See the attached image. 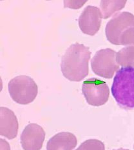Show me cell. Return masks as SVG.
Instances as JSON below:
<instances>
[{
	"instance_id": "obj_6",
	"label": "cell",
	"mask_w": 134,
	"mask_h": 150,
	"mask_svg": "<svg viewBox=\"0 0 134 150\" xmlns=\"http://www.w3.org/2000/svg\"><path fill=\"white\" fill-rule=\"evenodd\" d=\"M132 27H134V15L128 12H121L108 22L105 28L106 36L112 44L119 45L121 35Z\"/></svg>"
},
{
	"instance_id": "obj_3",
	"label": "cell",
	"mask_w": 134,
	"mask_h": 150,
	"mask_svg": "<svg viewBox=\"0 0 134 150\" xmlns=\"http://www.w3.org/2000/svg\"><path fill=\"white\" fill-rule=\"evenodd\" d=\"M8 92L12 99L19 104L27 105L32 102L38 93V87L34 80L26 75H20L8 82Z\"/></svg>"
},
{
	"instance_id": "obj_18",
	"label": "cell",
	"mask_w": 134,
	"mask_h": 150,
	"mask_svg": "<svg viewBox=\"0 0 134 150\" xmlns=\"http://www.w3.org/2000/svg\"><path fill=\"white\" fill-rule=\"evenodd\" d=\"M133 148H134V146H133Z\"/></svg>"
},
{
	"instance_id": "obj_9",
	"label": "cell",
	"mask_w": 134,
	"mask_h": 150,
	"mask_svg": "<svg viewBox=\"0 0 134 150\" xmlns=\"http://www.w3.org/2000/svg\"><path fill=\"white\" fill-rule=\"evenodd\" d=\"M1 125L0 134L3 137L12 140L16 137L18 132V122L14 112L7 108L1 107Z\"/></svg>"
},
{
	"instance_id": "obj_5",
	"label": "cell",
	"mask_w": 134,
	"mask_h": 150,
	"mask_svg": "<svg viewBox=\"0 0 134 150\" xmlns=\"http://www.w3.org/2000/svg\"><path fill=\"white\" fill-rule=\"evenodd\" d=\"M82 92L87 103L97 107L105 105L110 96V89L107 83L96 78L84 81Z\"/></svg>"
},
{
	"instance_id": "obj_4",
	"label": "cell",
	"mask_w": 134,
	"mask_h": 150,
	"mask_svg": "<svg viewBox=\"0 0 134 150\" xmlns=\"http://www.w3.org/2000/svg\"><path fill=\"white\" fill-rule=\"evenodd\" d=\"M116 55V52L112 49L98 51L91 61V67L93 73L105 79H112L114 74L119 70Z\"/></svg>"
},
{
	"instance_id": "obj_14",
	"label": "cell",
	"mask_w": 134,
	"mask_h": 150,
	"mask_svg": "<svg viewBox=\"0 0 134 150\" xmlns=\"http://www.w3.org/2000/svg\"><path fill=\"white\" fill-rule=\"evenodd\" d=\"M119 45L134 46V27L128 29L122 35H121Z\"/></svg>"
},
{
	"instance_id": "obj_7",
	"label": "cell",
	"mask_w": 134,
	"mask_h": 150,
	"mask_svg": "<svg viewBox=\"0 0 134 150\" xmlns=\"http://www.w3.org/2000/svg\"><path fill=\"white\" fill-rule=\"evenodd\" d=\"M102 15L97 7L87 6L79 18V26L82 32L93 36L100 29Z\"/></svg>"
},
{
	"instance_id": "obj_1",
	"label": "cell",
	"mask_w": 134,
	"mask_h": 150,
	"mask_svg": "<svg viewBox=\"0 0 134 150\" xmlns=\"http://www.w3.org/2000/svg\"><path fill=\"white\" fill-rule=\"evenodd\" d=\"M91 57L88 47L76 43L68 47L62 56L61 69L63 76L72 82H80L88 76Z\"/></svg>"
},
{
	"instance_id": "obj_12",
	"label": "cell",
	"mask_w": 134,
	"mask_h": 150,
	"mask_svg": "<svg viewBox=\"0 0 134 150\" xmlns=\"http://www.w3.org/2000/svg\"><path fill=\"white\" fill-rule=\"evenodd\" d=\"M126 2V1H101L100 7L102 18L107 19L121 11L125 7Z\"/></svg>"
},
{
	"instance_id": "obj_10",
	"label": "cell",
	"mask_w": 134,
	"mask_h": 150,
	"mask_svg": "<svg viewBox=\"0 0 134 150\" xmlns=\"http://www.w3.org/2000/svg\"><path fill=\"white\" fill-rule=\"evenodd\" d=\"M77 144L76 137L70 132H61L49 139L47 150H73Z\"/></svg>"
},
{
	"instance_id": "obj_13",
	"label": "cell",
	"mask_w": 134,
	"mask_h": 150,
	"mask_svg": "<svg viewBox=\"0 0 134 150\" xmlns=\"http://www.w3.org/2000/svg\"><path fill=\"white\" fill-rule=\"evenodd\" d=\"M76 150H105V147L101 140L88 139L83 142Z\"/></svg>"
},
{
	"instance_id": "obj_15",
	"label": "cell",
	"mask_w": 134,
	"mask_h": 150,
	"mask_svg": "<svg viewBox=\"0 0 134 150\" xmlns=\"http://www.w3.org/2000/svg\"><path fill=\"white\" fill-rule=\"evenodd\" d=\"M85 1H65V7H69L71 8H79L86 4Z\"/></svg>"
},
{
	"instance_id": "obj_16",
	"label": "cell",
	"mask_w": 134,
	"mask_h": 150,
	"mask_svg": "<svg viewBox=\"0 0 134 150\" xmlns=\"http://www.w3.org/2000/svg\"><path fill=\"white\" fill-rule=\"evenodd\" d=\"M1 150H10L8 143L4 139H1Z\"/></svg>"
},
{
	"instance_id": "obj_17",
	"label": "cell",
	"mask_w": 134,
	"mask_h": 150,
	"mask_svg": "<svg viewBox=\"0 0 134 150\" xmlns=\"http://www.w3.org/2000/svg\"><path fill=\"white\" fill-rule=\"evenodd\" d=\"M113 150H129V149H123V148H119V149H113Z\"/></svg>"
},
{
	"instance_id": "obj_2",
	"label": "cell",
	"mask_w": 134,
	"mask_h": 150,
	"mask_svg": "<svg viewBox=\"0 0 134 150\" xmlns=\"http://www.w3.org/2000/svg\"><path fill=\"white\" fill-rule=\"evenodd\" d=\"M112 93L120 107L134 109V67H122L117 72Z\"/></svg>"
},
{
	"instance_id": "obj_8",
	"label": "cell",
	"mask_w": 134,
	"mask_h": 150,
	"mask_svg": "<svg viewBox=\"0 0 134 150\" xmlns=\"http://www.w3.org/2000/svg\"><path fill=\"white\" fill-rule=\"evenodd\" d=\"M45 138L43 128L37 124H30L25 127L21 135V144L24 150H40Z\"/></svg>"
},
{
	"instance_id": "obj_11",
	"label": "cell",
	"mask_w": 134,
	"mask_h": 150,
	"mask_svg": "<svg viewBox=\"0 0 134 150\" xmlns=\"http://www.w3.org/2000/svg\"><path fill=\"white\" fill-rule=\"evenodd\" d=\"M116 61L123 67H134V46H128L118 51Z\"/></svg>"
}]
</instances>
